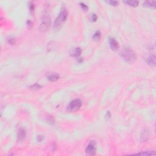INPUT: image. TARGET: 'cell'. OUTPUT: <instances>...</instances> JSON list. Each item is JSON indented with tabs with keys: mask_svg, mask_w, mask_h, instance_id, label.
Listing matches in <instances>:
<instances>
[{
	"mask_svg": "<svg viewBox=\"0 0 156 156\" xmlns=\"http://www.w3.org/2000/svg\"><path fill=\"white\" fill-rule=\"evenodd\" d=\"M137 155H145V156H149V155H154L155 154V153H151L149 151H147V152H144V153H139V154H137Z\"/></svg>",
	"mask_w": 156,
	"mask_h": 156,
	"instance_id": "cell-16",
	"label": "cell"
},
{
	"mask_svg": "<svg viewBox=\"0 0 156 156\" xmlns=\"http://www.w3.org/2000/svg\"><path fill=\"white\" fill-rule=\"evenodd\" d=\"M101 37V33L100 31H98L95 32L94 34H93V40H95V41H99L100 40Z\"/></svg>",
	"mask_w": 156,
	"mask_h": 156,
	"instance_id": "cell-12",
	"label": "cell"
},
{
	"mask_svg": "<svg viewBox=\"0 0 156 156\" xmlns=\"http://www.w3.org/2000/svg\"><path fill=\"white\" fill-rule=\"evenodd\" d=\"M125 3H126V4H128L129 6H132V7H137L138 5L139 2L137 1H124Z\"/></svg>",
	"mask_w": 156,
	"mask_h": 156,
	"instance_id": "cell-13",
	"label": "cell"
},
{
	"mask_svg": "<svg viewBox=\"0 0 156 156\" xmlns=\"http://www.w3.org/2000/svg\"><path fill=\"white\" fill-rule=\"evenodd\" d=\"M50 24H51V20L50 17L47 15H44L42 20V23L39 27V29L41 31L45 32L50 28Z\"/></svg>",
	"mask_w": 156,
	"mask_h": 156,
	"instance_id": "cell-3",
	"label": "cell"
},
{
	"mask_svg": "<svg viewBox=\"0 0 156 156\" xmlns=\"http://www.w3.org/2000/svg\"><path fill=\"white\" fill-rule=\"evenodd\" d=\"M91 20H92V21H96L97 20V16L95 13H93L92 14V16H91Z\"/></svg>",
	"mask_w": 156,
	"mask_h": 156,
	"instance_id": "cell-20",
	"label": "cell"
},
{
	"mask_svg": "<svg viewBox=\"0 0 156 156\" xmlns=\"http://www.w3.org/2000/svg\"><path fill=\"white\" fill-rule=\"evenodd\" d=\"M82 105V102L79 99L72 101L68 106V109L71 112H75L78 110Z\"/></svg>",
	"mask_w": 156,
	"mask_h": 156,
	"instance_id": "cell-4",
	"label": "cell"
},
{
	"mask_svg": "<svg viewBox=\"0 0 156 156\" xmlns=\"http://www.w3.org/2000/svg\"><path fill=\"white\" fill-rule=\"evenodd\" d=\"M80 6H81V7H82V9L83 10L86 11L87 9H88V7H87V5H86L85 4L83 3V2H81V3H80Z\"/></svg>",
	"mask_w": 156,
	"mask_h": 156,
	"instance_id": "cell-18",
	"label": "cell"
},
{
	"mask_svg": "<svg viewBox=\"0 0 156 156\" xmlns=\"http://www.w3.org/2000/svg\"><path fill=\"white\" fill-rule=\"evenodd\" d=\"M109 44H110V46L111 47V48L113 50H117L119 48L120 46H119V43L113 37H110L109 38Z\"/></svg>",
	"mask_w": 156,
	"mask_h": 156,
	"instance_id": "cell-6",
	"label": "cell"
},
{
	"mask_svg": "<svg viewBox=\"0 0 156 156\" xmlns=\"http://www.w3.org/2000/svg\"><path fill=\"white\" fill-rule=\"evenodd\" d=\"M81 52H82V50L80 48H76L73 49L72 51L71 52L70 55L72 57H79L81 55Z\"/></svg>",
	"mask_w": 156,
	"mask_h": 156,
	"instance_id": "cell-8",
	"label": "cell"
},
{
	"mask_svg": "<svg viewBox=\"0 0 156 156\" xmlns=\"http://www.w3.org/2000/svg\"><path fill=\"white\" fill-rule=\"evenodd\" d=\"M29 9H30L31 12L32 13L33 12H34V4H33L32 2H31L30 3H29Z\"/></svg>",
	"mask_w": 156,
	"mask_h": 156,
	"instance_id": "cell-19",
	"label": "cell"
},
{
	"mask_svg": "<svg viewBox=\"0 0 156 156\" xmlns=\"http://www.w3.org/2000/svg\"><path fill=\"white\" fill-rule=\"evenodd\" d=\"M156 1H145L143 5L145 7H155L156 6Z\"/></svg>",
	"mask_w": 156,
	"mask_h": 156,
	"instance_id": "cell-11",
	"label": "cell"
},
{
	"mask_svg": "<svg viewBox=\"0 0 156 156\" xmlns=\"http://www.w3.org/2000/svg\"><path fill=\"white\" fill-rule=\"evenodd\" d=\"M59 75L57 73H52V74H49L48 76V79L51 82H55L59 79Z\"/></svg>",
	"mask_w": 156,
	"mask_h": 156,
	"instance_id": "cell-10",
	"label": "cell"
},
{
	"mask_svg": "<svg viewBox=\"0 0 156 156\" xmlns=\"http://www.w3.org/2000/svg\"><path fill=\"white\" fill-rule=\"evenodd\" d=\"M147 63L151 66H154L156 65V57L155 55L153 54L149 56L147 59Z\"/></svg>",
	"mask_w": 156,
	"mask_h": 156,
	"instance_id": "cell-9",
	"label": "cell"
},
{
	"mask_svg": "<svg viewBox=\"0 0 156 156\" xmlns=\"http://www.w3.org/2000/svg\"><path fill=\"white\" fill-rule=\"evenodd\" d=\"M26 137V131L23 128L20 129L18 132V138L19 141H23Z\"/></svg>",
	"mask_w": 156,
	"mask_h": 156,
	"instance_id": "cell-7",
	"label": "cell"
},
{
	"mask_svg": "<svg viewBox=\"0 0 156 156\" xmlns=\"http://www.w3.org/2000/svg\"><path fill=\"white\" fill-rule=\"evenodd\" d=\"M40 87H41V85H39L38 83H35V84L32 85H31L30 87V88L32 90H38L39 89V88H40Z\"/></svg>",
	"mask_w": 156,
	"mask_h": 156,
	"instance_id": "cell-15",
	"label": "cell"
},
{
	"mask_svg": "<svg viewBox=\"0 0 156 156\" xmlns=\"http://www.w3.org/2000/svg\"><path fill=\"white\" fill-rule=\"evenodd\" d=\"M85 151L86 153L90 156H93L96 154V143L94 141H91L90 143L86 148Z\"/></svg>",
	"mask_w": 156,
	"mask_h": 156,
	"instance_id": "cell-5",
	"label": "cell"
},
{
	"mask_svg": "<svg viewBox=\"0 0 156 156\" xmlns=\"http://www.w3.org/2000/svg\"><path fill=\"white\" fill-rule=\"evenodd\" d=\"M106 2L114 6H116L118 5V2H117L116 1H106Z\"/></svg>",
	"mask_w": 156,
	"mask_h": 156,
	"instance_id": "cell-17",
	"label": "cell"
},
{
	"mask_svg": "<svg viewBox=\"0 0 156 156\" xmlns=\"http://www.w3.org/2000/svg\"><path fill=\"white\" fill-rule=\"evenodd\" d=\"M67 17H68V12H67V9L65 7H63L61 10L59 14L58 17L56 19L54 23L55 28H59L62 23L67 20Z\"/></svg>",
	"mask_w": 156,
	"mask_h": 156,
	"instance_id": "cell-2",
	"label": "cell"
},
{
	"mask_svg": "<svg viewBox=\"0 0 156 156\" xmlns=\"http://www.w3.org/2000/svg\"><path fill=\"white\" fill-rule=\"evenodd\" d=\"M120 56L125 61L129 63L134 62L137 59V56L132 50L129 48H125L120 52Z\"/></svg>",
	"mask_w": 156,
	"mask_h": 156,
	"instance_id": "cell-1",
	"label": "cell"
},
{
	"mask_svg": "<svg viewBox=\"0 0 156 156\" xmlns=\"http://www.w3.org/2000/svg\"><path fill=\"white\" fill-rule=\"evenodd\" d=\"M7 42L10 45H14L16 43V40L14 37H9L7 39Z\"/></svg>",
	"mask_w": 156,
	"mask_h": 156,
	"instance_id": "cell-14",
	"label": "cell"
}]
</instances>
